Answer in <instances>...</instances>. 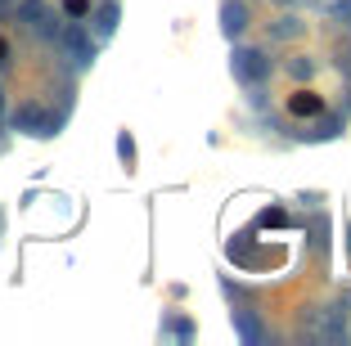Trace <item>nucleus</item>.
Instances as JSON below:
<instances>
[{
	"mask_svg": "<svg viewBox=\"0 0 351 346\" xmlns=\"http://www.w3.org/2000/svg\"><path fill=\"white\" fill-rule=\"evenodd\" d=\"M10 122H14V131H23V135H36V140H50V135H59V126H63V112H45L41 103L32 99V103H23V108L14 112Z\"/></svg>",
	"mask_w": 351,
	"mask_h": 346,
	"instance_id": "1",
	"label": "nucleus"
},
{
	"mask_svg": "<svg viewBox=\"0 0 351 346\" xmlns=\"http://www.w3.org/2000/svg\"><path fill=\"white\" fill-rule=\"evenodd\" d=\"M230 72H234V82H243V86H261L270 77V59H266V50L239 45V50L230 54Z\"/></svg>",
	"mask_w": 351,
	"mask_h": 346,
	"instance_id": "2",
	"label": "nucleus"
},
{
	"mask_svg": "<svg viewBox=\"0 0 351 346\" xmlns=\"http://www.w3.org/2000/svg\"><path fill=\"white\" fill-rule=\"evenodd\" d=\"M19 23L27 32H36L41 41H54V36H59V27H63L59 14H54L45 0H19Z\"/></svg>",
	"mask_w": 351,
	"mask_h": 346,
	"instance_id": "3",
	"label": "nucleus"
},
{
	"mask_svg": "<svg viewBox=\"0 0 351 346\" xmlns=\"http://www.w3.org/2000/svg\"><path fill=\"white\" fill-rule=\"evenodd\" d=\"M54 41H59L63 50H68V59H73L77 68H90V63H95V41H90V36H86L82 18L63 23V27H59V36H54Z\"/></svg>",
	"mask_w": 351,
	"mask_h": 346,
	"instance_id": "4",
	"label": "nucleus"
},
{
	"mask_svg": "<svg viewBox=\"0 0 351 346\" xmlns=\"http://www.w3.org/2000/svg\"><path fill=\"white\" fill-rule=\"evenodd\" d=\"M221 32H226L230 41L248 32V5H243V0H226V5H221Z\"/></svg>",
	"mask_w": 351,
	"mask_h": 346,
	"instance_id": "5",
	"label": "nucleus"
},
{
	"mask_svg": "<svg viewBox=\"0 0 351 346\" xmlns=\"http://www.w3.org/2000/svg\"><path fill=\"white\" fill-rule=\"evenodd\" d=\"M90 23H95V32H99V36H113V32H117V23H122V5H117V0L99 5Z\"/></svg>",
	"mask_w": 351,
	"mask_h": 346,
	"instance_id": "6",
	"label": "nucleus"
},
{
	"mask_svg": "<svg viewBox=\"0 0 351 346\" xmlns=\"http://www.w3.org/2000/svg\"><path fill=\"white\" fill-rule=\"evenodd\" d=\"M289 112H293V117H320V112H324V99H320V95H311V90H298L289 99Z\"/></svg>",
	"mask_w": 351,
	"mask_h": 346,
	"instance_id": "7",
	"label": "nucleus"
},
{
	"mask_svg": "<svg viewBox=\"0 0 351 346\" xmlns=\"http://www.w3.org/2000/svg\"><path fill=\"white\" fill-rule=\"evenodd\" d=\"M234 328H239V337H243V342H261V324L248 315V310H234Z\"/></svg>",
	"mask_w": 351,
	"mask_h": 346,
	"instance_id": "8",
	"label": "nucleus"
},
{
	"mask_svg": "<svg viewBox=\"0 0 351 346\" xmlns=\"http://www.w3.org/2000/svg\"><path fill=\"white\" fill-rule=\"evenodd\" d=\"M320 337H324V342H347V324L338 319V310H329V315H324Z\"/></svg>",
	"mask_w": 351,
	"mask_h": 346,
	"instance_id": "9",
	"label": "nucleus"
},
{
	"mask_svg": "<svg viewBox=\"0 0 351 346\" xmlns=\"http://www.w3.org/2000/svg\"><path fill=\"white\" fill-rule=\"evenodd\" d=\"M298 32H302V18H293V14H289V18L275 23V32H270V36H275V41H293Z\"/></svg>",
	"mask_w": 351,
	"mask_h": 346,
	"instance_id": "10",
	"label": "nucleus"
},
{
	"mask_svg": "<svg viewBox=\"0 0 351 346\" xmlns=\"http://www.w3.org/2000/svg\"><path fill=\"white\" fill-rule=\"evenodd\" d=\"M338 131H342V117H324L315 131H306V140H333Z\"/></svg>",
	"mask_w": 351,
	"mask_h": 346,
	"instance_id": "11",
	"label": "nucleus"
},
{
	"mask_svg": "<svg viewBox=\"0 0 351 346\" xmlns=\"http://www.w3.org/2000/svg\"><path fill=\"white\" fill-rule=\"evenodd\" d=\"M289 72H293V82H311L315 63H311V59H293V63H289Z\"/></svg>",
	"mask_w": 351,
	"mask_h": 346,
	"instance_id": "12",
	"label": "nucleus"
},
{
	"mask_svg": "<svg viewBox=\"0 0 351 346\" xmlns=\"http://www.w3.org/2000/svg\"><path fill=\"white\" fill-rule=\"evenodd\" d=\"M117 158H122V162H126V166H131V162H135V140H131V135H126V131H122V135H117Z\"/></svg>",
	"mask_w": 351,
	"mask_h": 346,
	"instance_id": "13",
	"label": "nucleus"
},
{
	"mask_svg": "<svg viewBox=\"0 0 351 346\" xmlns=\"http://www.w3.org/2000/svg\"><path fill=\"white\" fill-rule=\"evenodd\" d=\"M63 14L68 18H86L90 14V0H63Z\"/></svg>",
	"mask_w": 351,
	"mask_h": 346,
	"instance_id": "14",
	"label": "nucleus"
},
{
	"mask_svg": "<svg viewBox=\"0 0 351 346\" xmlns=\"http://www.w3.org/2000/svg\"><path fill=\"white\" fill-rule=\"evenodd\" d=\"M329 14H333V18L342 23V27H351V0H338V5H333Z\"/></svg>",
	"mask_w": 351,
	"mask_h": 346,
	"instance_id": "15",
	"label": "nucleus"
},
{
	"mask_svg": "<svg viewBox=\"0 0 351 346\" xmlns=\"http://www.w3.org/2000/svg\"><path fill=\"white\" fill-rule=\"evenodd\" d=\"M171 333L185 342V337H194V324H189V319H171Z\"/></svg>",
	"mask_w": 351,
	"mask_h": 346,
	"instance_id": "16",
	"label": "nucleus"
},
{
	"mask_svg": "<svg viewBox=\"0 0 351 346\" xmlns=\"http://www.w3.org/2000/svg\"><path fill=\"white\" fill-rule=\"evenodd\" d=\"M0 68H10V41L0 36Z\"/></svg>",
	"mask_w": 351,
	"mask_h": 346,
	"instance_id": "17",
	"label": "nucleus"
},
{
	"mask_svg": "<svg viewBox=\"0 0 351 346\" xmlns=\"http://www.w3.org/2000/svg\"><path fill=\"white\" fill-rule=\"evenodd\" d=\"M0 117H5V86H0Z\"/></svg>",
	"mask_w": 351,
	"mask_h": 346,
	"instance_id": "18",
	"label": "nucleus"
},
{
	"mask_svg": "<svg viewBox=\"0 0 351 346\" xmlns=\"http://www.w3.org/2000/svg\"><path fill=\"white\" fill-rule=\"evenodd\" d=\"M347 247H351V225H347Z\"/></svg>",
	"mask_w": 351,
	"mask_h": 346,
	"instance_id": "19",
	"label": "nucleus"
},
{
	"mask_svg": "<svg viewBox=\"0 0 351 346\" xmlns=\"http://www.w3.org/2000/svg\"><path fill=\"white\" fill-rule=\"evenodd\" d=\"M279 5H289V0H279Z\"/></svg>",
	"mask_w": 351,
	"mask_h": 346,
	"instance_id": "20",
	"label": "nucleus"
},
{
	"mask_svg": "<svg viewBox=\"0 0 351 346\" xmlns=\"http://www.w3.org/2000/svg\"><path fill=\"white\" fill-rule=\"evenodd\" d=\"M0 10H5V0H0Z\"/></svg>",
	"mask_w": 351,
	"mask_h": 346,
	"instance_id": "21",
	"label": "nucleus"
}]
</instances>
